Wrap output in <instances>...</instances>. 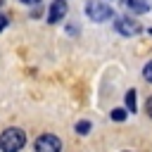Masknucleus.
I'll return each mask as SVG.
<instances>
[{
	"label": "nucleus",
	"mask_w": 152,
	"mask_h": 152,
	"mask_svg": "<svg viewBox=\"0 0 152 152\" xmlns=\"http://www.w3.org/2000/svg\"><path fill=\"white\" fill-rule=\"evenodd\" d=\"M26 145V133L21 128H5L0 133V150L2 152H19Z\"/></svg>",
	"instance_id": "obj_1"
},
{
	"label": "nucleus",
	"mask_w": 152,
	"mask_h": 152,
	"mask_svg": "<svg viewBox=\"0 0 152 152\" xmlns=\"http://www.w3.org/2000/svg\"><path fill=\"white\" fill-rule=\"evenodd\" d=\"M86 12H88V17L93 21H107V19H112V7L104 5V2H97V0L88 2L86 5Z\"/></svg>",
	"instance_id": "obj_2"
},
{
	"label": "nucleus",
	"mask_w": 152,
	"mask_h": 152,
	"mask_svg": "<svg viewBox=\"0 0 152 152\" xmlns=\"http://www.w3.org/2000/svg\"><path fill=\"white\" fill-rule=\"evenodd\" d=\"M36 152H59L62 150V142H59V138L57 135H52V133H43L40 138H36Z\"/></svg>",
	"instance_id": "obj_3"
},
{
	"label": "nucleus",
	"mask_w": 152,
	"mask_h": 152,
	"mask_svg": "<svg viewBox=\"0 0 152 152\" xmlns=\"http://www.w3.org/2000/svg\"><path fill=\"white\" fill-rule=\"evenodd\" d=\"M114 31H116V33H121V36H133V33H138V31H140V26H138L133 19L119 17V19L114 21Z\"/></svg>",
	"instance_id": "obj_4"
},
{
	"label": "nucleus",
	"mask_w": 152,
	"mask_h": 152,
	"mask_svg": "<svg viewBox=\"0 0 152 152\" xmlns=\"http://www.w3.org/2000/svg\"><path fill=\"white\" fill-rule=\"evenodd\" d=\"M66 14V0H55L50 5V12H48V21L50 24H57L59 19H64Z\"/></svg>",
	"instance_id": "obj_5"
},
{
	"label": "nucleus",
	"mask_w": 152,
	"mask_h": 152,
	"mask_svg": "<svg viewBox=\"0 0 152 152\" xmlns=\"http://www.w3.org/2000/svg\"><path fill=\"white\" fill-rule=\"evenodd\" d=\"M124 5H126L133 14H145V12H150L152 0H124Z\"/></svg>",
	"instance_id": "obj_6"
},
{
	"label": "nucleus",
	"mask_w": 152,
	"mask_h": 152,
	"mask_svg": "<svg viewBox=\"0 0 152 152\" xmlns=\"http://www.w3.org/2000/svg\"><path fill=\"white\" fill-rule=\"evenodd\" d=\"M126 107H128L131 112H135V90H128V93H126Z\"/></svg>",
	"instance_id": "obj_7"
},
{
	"label": "nucleus",
	"mask_w": 152,
	"mask_h": 152,
	"mask_svg": "<svg viewBox=\"0 0 152 152\" xmlns=\"http://www.w3.org/2000/svg\"><path fill=\"white\" fill-rule=\"evenodd\" d=\"M88 131H90V124H88V121H78V124H76V133H81V135H86Z\"/></svg>",
	"instance_id": "obj_8"
},
{
	"label": "nucleus",
	"mask_w": 152,
	"mask_h": 152,
	"mask_svg": "<svg viewBox=\"0 0 152 152\" xmlns=\"http://www.w3.org/2000/svg\"><path fill=\"white\" fill-rule=\"evenodd\" d=\"M112 119L114 121H124L126 119V109H112Z\"/></svg>",
	"instance_id": "obj_9"
},
{
	"label": "nucleus",
	"mask_w": 152,
	"mask_h": 152,
	"mask_svg": "<svg viewBox=\"0 0 152 152\" xmlns=\"http://www.w3.org/2000/svg\"><path fill=\"white\" fill-rule=\"evenodd\" d=\"M142 76H145V78L152 83V62H147V64H145V69H142Z\"/></svg>",
	"instance_id": "obj_10"
},
{
	"label": "nucleus",
	"mask_w": 152,
	"mask_h": 152,
	"mask_svg": "<svg viewBox=\"0 0 152 152\" xmlns=\"http://www.w3.org/2000/svg\"><path fill=\"white\" fill-rule=\"evenodd\" d=\"M145 109H147V114H150V116H152V95H150V97H147V104H145Z\"/></svg>",
	"instance_id": "obj_11"
},
{
	"label": "nucleus",
	"mask_w": 152,
	"mask_h": 152,
	"mask_svg": "<svg viewBox=\"0 0 152 152\" xmlns=\"http://www.w3.org/2000/svg\"><path fill=\"white\" fill-rule=\"evenodd\" d=\"M5 26H7V19H5V17H0V31H2Z\"/></svg>",
	"instance_id": "obj_12"
},
{
	"label": "nucleus",
	"mask_w": 152,
	"mask_h": 152,
	"mask_svg": "<svg viewBox=\"0 0 152 152\" xmlns=\"http://www.w3.org/2000/svg\"><path fill=\"white\" fill-rule=\"evenodd\" d=\"M21 2H26V5H40V0H21Z\"/></svg>",
	"instance_id": "obj_13"
},
{
	"label": "nucleus",
	"mask_w": 152,
	"mask_h": 152,
	"mask_svg": "<svg viewBox=\"0 0 152 152\" xmlns=\"http://www.w3.org/2000/svg\"><path fill=\"white\" fill-rule=\"evenodd\" d=\"M150 33H152V28H150Z\"/></svg>",
	"instance_id": "obj_14"
}]
</instances>
